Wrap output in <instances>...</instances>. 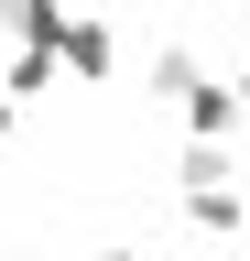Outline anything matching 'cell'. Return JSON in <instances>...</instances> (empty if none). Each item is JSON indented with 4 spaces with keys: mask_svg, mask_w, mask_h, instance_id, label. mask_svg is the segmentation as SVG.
Instances as JSON below:
<instances>
[]
</instances>
